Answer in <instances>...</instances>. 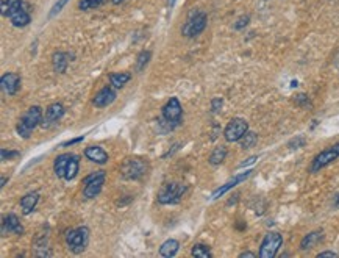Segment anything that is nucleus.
<instances>
[{"instance_id":"f257e3e1","label":"nucleus","mask_w":339,"mask_h":258,"mask_svg":"<svg viewBox=\"0 0 339 258\" xmlns=\"http://www.w3.org/2000/svg\"><path fill=\"white\" fill-rule=\"evenodd\" d=\"M42 108L38 107V105H34V107H30L24 114H22V117L19 119L17 125H16V132L20 138H30V135L33 133V130L36 128L38 125H41L42 122Z\"/></svg>"},{"instance_id":"f03ea898","label":"nucleus","mask_w":339,"mask_h":258,"mask_svg":"<svg viewBox=\"0 0 339 258\" xmlns=\"http://www.w3.org/2000/svg\"><path fill=\"white\" fill-rule=\"evenodd\" d=\"M186 191H188V185L184 183L177 182L166 183L158 193V202L161 205H175L181 201V197L184 196Z\"/></svg>"},{"instance_id":"7ed1b4c3","label":"nucleus","mask_w":339,"mask_h":258,"mask_svg":"<svg viewBox=\"0 0 339 258\" xmlns=\"http://www.w3.org/2000/svg\"><path fill=\"white\" fill-rule=\"evenodd\" d=\"M147 161L143 158H125L121 166V175L125 180H139L147 174Z\"/></svg>"},{"instance_id":"20e7f679","label":"nucleus","mask_w":339,"mask_h":258,"mask_svg":"<svg viewBox=\"0 0 339 258\" xmlns=\"http://www.w3.org/2000/svg\"><path fill=\"white\" fill-rule=\"evenodd\" d=\"M89 243V230L88 227H77L66 233V246L74 254H81Z\"/></svg>"},{"instance_id":"39448f33","label":"nucleus","mask_w":339,"mask_h":258,"mask_svg":"<svg viewBox=\"0 0 339 258\" xmlns=\"http://www.w3.org/2000/svg\"><path fill=\"white\" fill-rule=\"evenodd\" d=\"M105 179H107V174L105 171H96L89 174L88 177H85L83 180V197L86 199H96L102 188L105 185Z\"/></svg>"},{"instance_id":"423d86ee","label":"nucleus","mask_w":339,"mask_h":258,"mask_svg":"<svg viewBox=\"0 0 339 258\" xmlns=\"http://www.w3.org/2000/svg\"><path fill=\"white\" fill-rule=\"evenodd\" d=\"M283 244V237L278 232H269L266 233V237L263 238V243L260 246V252L258 257L260 258H274L280 248Z\"/></svg>"},{"instance_id":"0eeeda50","label":"nucleus","mask_w":339,"mask_h":258,"mask_svg":"<svg viewBox=\"0 0 339 258\" xmlns=\"http://www.w3.org/2000/svg\"><path fill=\"white\" fill-rule=\"evenodd\" d=\"M206 27V14L203 11H192L189 14L188 20L183 25L181 33L186 38H194L197 34H200Z\"/></svg>"},{"instance_id":"6e6552de","label":"nucleus","mask_w":339,"mask_h":258,"mask_svg":"<svg viewBox=\"0 0 339 258\" xmlns=\"http://www.w3.org/2000/svg\"><path fill=\"white\" fill-rule=\"evenodd\" d=\"M338 158H339V143L333 144L332 147L325 149V150L321 152V154L316 155L313 163H311V166H310V172H313V174L319 172L321 169L327 168L329 164H332Z\"/></svg>"},{"instance_id":"1a4fd4ad","label":"nucleus","mask_w":339,"mask_h":258,"mask_svg":"<svg viewBox=\"0 0 339 258\" xmlns=\"http://www.w3.org/2000/svg\"><path fill=\"white\" fill-rule=\"evenodd\" d=\"M249 132V124L242 117H235L228 122V125L225 127L224 130V136L228 143H236V141H241V138Z\"/></svg>"},{"instance_id":"9d476101","label":"nucleus","mask_w":339,"mask_h":258,"mask_svg":"<svg viewBox=\"0 0 339 258\" xmlns=\"http://www.w3.org/2000/svg\"><path fill=\"white\" fill-rule=\"evenodd\" d=\"M181 114H183V108L177 97H170L165 107H163V119L170 127H175L181 122Z\"/></svg>"},{"instance_id":"9b49d317","label":"nucleus","mask_w":339,"mask_h":258,"mask_svg":"<svg viewBox=\"0 0 339 258\" xmlns=\"http://www.w3.org/2000/svg\"><path fill=\"white\" fill-rule=\"evenodd\" d=\"M64 111H66L64 107H63L61 103H58V102L49 105V107L45 108L44 116H42V122H41V125H42L44 128H50L52 125H55V124L64 116Z\"/></svg>"},{"instance_id":"f8f14e48","label":"nucleus","mask_w":339,"mask_h":258,"mask_svg":"<svg viewBox=\"0 0 339 258\" xmlns=\"http://www.w3.org/2000/svg\"><path fill=\"white\" fill-rule=\"evenodd\" d=\"M116 97H118L116 91L110 86H105L94 96L92 103H94L96 108H105V107H110V105L116 100Z\"/></svg>"},{"instance_id":"ddd939ff","label":"nucleus","mask_w":339,"mask_h":258,"mask_svg":"<svg viewBox=\"0 0 339 258\" xmlns=\"http://www.w3.org/2000/svg\"><path fill=\"white\" fill-rule=\"evenodd\" d=\"M252 172L253 171H245V172H242V174H238V175H235V177H233L230 182H227L225 185H222L220 188H217V190L211 194V199L213 201H216V199H219V197H222L224 194H227L230 190H233V188H235L236 185H239L241 182H244L245 179H249L250 175H252Z\"/></svg>"},{"instance_id":"4468645a","label":"nucleus","mask_w":339,"mask_h":258,"mask_svg":"<svg viewBox=\"0 0 339 258\" xmlns=\"http://www.w3.org/2000/svg\"><path fill=\"white\" fill-rule=\"evenodd\" d=\"M20 88V75L14 72H6L2 75V89L8 96H14Z\"/></svg>"},{"instance_id":"2eb2a0df","label":"nucleus","mask_w":339,"mask_h":258,"mask_svg":"<svg viewBox=\"0 0 339 258\" xmlns=\"http://www.w3.org/2000/svg\"><path fill=\"white\" fill-rule=\"evenodd\" d=\"M8 233H13V235H22V233H24V227L20 226L19 218L16 215H8L2 221V235H3V237H6Z\"/></svg>"},{"instance_id":"dca6fc26","label":"nucleus","mask_w":339,"mask_h":258,"mask_svg":"<svg viewBox=\"0 0 339 258\" xmlns=\"http://www.w3.org/2000/svg\"><path fill=\"white\" fill-rule=\"evenodd\" d=\"M85 157L92 161V163H96V164H105V163H108V154L105 152L100 146H89L85 149Z\"/></svg>"},{"instance_id":"f3484780","label":"nucleus","mask_w":339,"mask_h":258,"mask_svg":"<svg viewBox=\"0 0 339 258\" xmlns=\"http://www.w3.org/2000/svg\"><path fill=\"white\" fill-rule=\"evenodd\" d=\"M9 20H11V23H13L14 27L22 28V27H27L28 23L31 22V16L28 13V9L25 6H22V8H19L17 11H14V13L9 16Z\"/></svg>"},{"instance_id":"a211bd4d","label":"nucleus","mask_w":339,"mask_h":258,"mask_svg":"<svg viewBox=\"0 0 339 258\" xmlns=\"http://www.w3.org/2000/svg\"><path fill=\"white\" fill-rule=\"evenodd\" d=\"M322 240H324V232H321V230L311 232V233L305 235V237L302 238V241H300V249L302 251H310V249L314 248V246H318Z\"/></svg>"},{"instance_id":"6ab92c4d","label":"nucleus","mask_w":339,"mask_h":258,"mask_svg":"<svg viewBox=\"0 0 339 258\" xmlns=\"http://www.w3.org/2000/svg\"><path fill=\"white\" fill-rule=\"evenodd\" d=\"M39 202V194L36 191H33V193H28L25 194L24 197L20 199V208H22V213L24 215H30L31 211L36 208Z\"/></svg>"},{"instance_id":"aec40b11","label":"nucleus","mask_w":339,"mask_h":258,"mask_svg":"<svg viewBox=\"0 0 339 258\" xmlns=\"http://www.w3.org/2000/svg\"><path fill=\"white\" fill-rule=\"evenodd\" d=\"M178 249H180V243H178L177 240L170 238V240H168V241H165V243L161 244V248H160V255H161V257H165V258H170V257H175V255H177Z\"/></svg>"},{"instance_id":"412c9836","label":"nucleus","mask_w":339,"mask_h":258,"mask_svg":"<svg viewBox=\"0 0 339 258\" xmlns=\"http://www.w3.org/2000/svg\"><path fill=\"white\" fill-rule=\"evenodd\" d=\"M72 154H63V155H58L55 158V163H53V171L56 174V177L60 179H64V174H66V168H67V163L69 160H71Z\"/></svg>"},{"instance_id":"4be33fe9","label":"nucleus","mask_w":339,"mask_h":258,"mask_svg":"<svg viewBox=\"0 0 339 258\" xmlns=\"http://www.w3.org/2000/svg\"><path fill=\"white\" fill-rule=\"evenodd\" d=\"M67 58L69 56L64 52H55L53 53V56H52V64H53L55 72H58V74H64L66 72L67 64H69Z\"/></svg>"},{"instance_id":"5701e85b","label":"nucleus","mask_w":339,"mask_h":258,"mask_svg":"<svg viewBox=\"0 0 339 258\" xmlns=\"http://www.w3.org/2000/svg\"><path fill=\"white\" fill-rule=\"evenodd\" d=\"M78 169H80V160L77 155L72 154L71 160H69L67 163V168H66V174H64V180L67 182H71L77 177V174H78Z\"/></svg>"},{"instance_id":"b1692460","label":"nucleus","mask_w":339,"mask_h":258,"mask_svg":"<svg viewBox=\"0 0 339 258\" xmlns=\"http://www.w3.org/2000/svg\"><path fill=\"white\" fill-rule=\"evenodd\" d=\"M22 6H24V0H2V16L9 17Z\"/></svg>"},{"instance_id":"393cba45","label":"nucleus","mask_w":339,"mask_h":258,"mask_svg":"<svg viewBox=\"0 0 339 258\" xmlns=\"http://www.w3.org/2000/svg\"><path fill=\"white\" fill-rule=\"evenodd\" d=\"M227 157V147L224 146H217L214 147V150L211 152V155H209V164H213V166H219L220 163H224Z\"/></svg>"},{"instance_id":"a878e982","label":"nucleus","mask_w":339,"mask_h":258,"mask_svg":"<svg viewBox=\"0 0 339 258\" xmlns=\"http://www.w3.org/2000/svg\"><path fill=\"white\" fill-rule=\"evenodd\" d=\"M130 78H132L130 72H113L110 74V83L114 88H122Z\"/></svg>"},{"instance_id":"bb28decb","label":"nucleus","mask_w":339,"mask_h":258,"mask_svg":"<svg viewBox=\"0 0 339 258\" xmlns=\"http://www.w3.org/2000/svg\"><path fill=\"white\" fill-rule=\"evenodd\" d=\"M191 255L195 257V258H209L213 257L211 251H209L208 246L205 244H194L192 249H191Z\"/></svg>"},{"instance_id":"cd10ccee","label":"nucleus","mask_w":339,"mask_h":258,"mask_svg":"<svg viewBox=\"0 0 339 258\" xmlns=\"http://www.w3.org/2000/svg\"><path fill=\"white\" fill-rule=\"evenodd\" d=\"M150 58H152V52H149V50H143L141 53L138 55V58H136V72H141V70L146 69V66L150 61Z\"/></svg>"},{"instance_id":"c85d7f7f","label":"nucleus","mask_w":339,"mask_h":258,"mask_svg":"<svg viewBox=\"0 0 339 258\" xmlns=\"http://www.w3.org/2000/svg\"><path fill=\"white\" fill-rule=\"evenodd\" d=\"M256 141H258V135H256L255 132H247L242 138H241V147L242 149H252Z\"/></svg>"},{"instance_id":"c756f323","label":"nucleus","mask_w":339,"mask_h":258,"mask_svg":"<svg viewBox=\"0 0 339 258\" xmlns=\"http://www.w3.org/2000/svg\"><path fill=\"white\" fill-rule=\"evenodd\" d=\"M102 3H103V0H80L78 8L81 11H88V9H94L97 6H100Z\"/></svg>"},{"instance_id":"7c9ffc66","label":"nucleus","mask_w":339,"mask_h":258,"mask_svg":"<svg viewBox=\"0 0 339 258\" xmlns=\"http://www.w3.org/2000/svg\"><path fill=\"white\" fill-rule=\"evenodd\" d=\"M0 155H2V161H8V160H14L17 158L20 154L17 150H6V149H2V152H0Z\"/></svg>"},{"instance_id":"2f4dec72","label":"nucleus","mask_w":339,"mask_h":258,"mask_svg":"<svg viewBox=\"0 0 339 258\" xmlns=\"http://www.w3.org/2000/svg\"><path fill=\"white\" fill-rule=\"evenodd\" d=\"M296 103L299 105V107H308L310 99H308L307 94H297V96H296Z\"/></svg>"},{"instance_id":"473e14b6","label":"nucleus","mask_w":339,"mask_h":258,"mask_svg":"<svg viewBox=\"0 0 339 258\" xmlns=\"http://www.w3.org/2000/svg\"><path fill=\"white\" fill-rule=\"evenodd\" d=\"M249 22H250V17H249V16H241V17L236 20V23H235V28H236V30H241V28H244V27H247V25H249Z\"/></svg>"},{"instance_id":"72a5a7b5","label":"nucleus","mask_w":339,"mask_h":258,"mask_svg":"<svg viewBox=\"0 0 339 258\" xmlns=\"http://www.w3.org/2000/svg\"><path fill=\"white\" fill-rule=\"evenodd\" d=\"M222 103H224V102H222L220 97H214V99L211 100V111H213V113H217V111L222 108Z\"/></svg>"},{"instance_id":"f704fd0d","label":"nucleus","mask_w":339,"mask_h":258,"mask_svg":"<svg viewBox=\"0 0 339 258\" xmlns=\"http://www.w3.org/2000/svg\"><path fill=\"white\" fill-rule=\"evenodd\" d=\"M258 158H260L258 155H253V157L247 158V160H245V161H242V163L239 164V168H247V166H250V164L256 163V160H258Z\"/></svg>"},{"instance_id":"c9c22d12","label":"nucleus","mask_w":339,"mask_h":258,"mask_svg":"<svg viewBox=\"0 0 339 258\" xmlns=\"http://www.w3.org/2000/svg\"><path fill=\"white\" fill-rule=\"evenodd\" d=\"M83 139H85V136H78V138H75V139L66 141V143H63V144H61V147H69V146H74V144L80 143V141H83Z\"/></svg>"},{"instance_id":"e433bc0d","label":"nucleus","mask_w":339,"mask_h":258,"mask_svg":"<svg viewBox=\"0 0 339 258\" xmlns=\"http://www.w3.org/2000/svg\"><path fill=\"white\" fill-rule=\"evenodd\" d=\"M327 257H330V258H336V257H338V254H336V252H332V251H325V252L318 254V258H327Z\"/></svg>"},{"instance_id":"4c0bfd02","label":"nucleus","mask_w":339,"mask_h":258,"mask_svg":"<svg viewBox=\"0 0 339 258\" xmlns=\"http://www.w3.org/2000/svg\"><path fill=\"white\" fill-rule=\"evenodd\" d=\"M256 257H258V254H253V252H250V251L242 252V254L239 255V258H256Z\"/></svg>"},{"instance_id":"58836bf2","label":"nucleus","mask_w":339,"mask_h":258,"mask_svg":"<svg viewBox=\"0 0 339 258\" xmlns=\"http://www.w3.org/2000/svg\"><path fill=\"white\" fill-rule=\"evenodd\" d=\"M333 207L339 210V193L335 194V197H333Z\"/></svg>"},{"instance_id":"ea45409f","label":"nucleus","mask_w":339,"mask_h":258,"mask_svg":"<svg viewBox=\"0 0 339 258\" xmlns=\"http://www.w3.org/2000/svg\"><path fill=\"white\" fill-rule=\"evenodd\" d=\"M111 2H113L114 5H122L124 2H127V0H111Z\"/></svg>"},{"instance_id":"a19ab883","label":"nucleus","mask_w":339,"mask_h":258,"mask_svg":"<svg viewBox=\"0 0 339 258\" xmlns=\"http://www.w3.org/2000/svg\"><path fill=\"white\" fill-rule=\"evenodd\" d=\"M175 2H177V0H169V6H170V8H173Z\"/></svg>"},{"instance_id":"79ce46f5","label":"nucleus","mask_w":339,"mask_h":258,"mask_svg":"<svg viewBox=\"0 0 339 258\" xmlns=\"http://www.w3.org/2000/svg\"><path fill=\"white\" fill-rule=\"evenodd\" d=\"M6 180H8V179H6V177H2V182H0V183H2V185H0V186H5V183H6Z\"/></svg>"}]
</instances>
